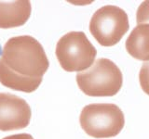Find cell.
I'll use <instances>...</instances> for the list:
<instances>
[{
    "mask_svg": "<svg viewBox=\"0 0 149 139\" xmlns=\"http://www.w3.org/2000/svg\"><path fill=\"white\" fill-rule=\"evenodd\" d=\"M49 62L42 45L29 35L5 44L0 58V83L16 91L32 93L39 87Z\"/></svg>",
    "mask_w": 149,
    "mask_h": 139,
    "instance_id": "cell-1",
    "label": "cell"
},
{
    "mask_svg": "<svg viewBox=\"0 0 149 139\" xmlns=\"http://www.w3.org/2000/svg\"><path fill=\"white\" fill-rule=\"evenodd\" d=\"M77 85L90 96H113L122 87L123 76L120 69L112 60L102 58L92 66L77 75Z\"/></svg>",
    "mask_w": 149,
    "mask_h": 139,
    "instance_id": "cell-2",
    "label": "cell"
},
{
    "mask_svg": "<svg viewBox=\"0 0 149 139\" xmlns=\"http://www.w3.org/2000/svg\"><path fill=\"white\" fill-rule=\"evenodd\" d=\"M79 122L88 136L94 138L116 136L125 125V117L118 106L94 103L83 108Z\"/></svg>",
    "mask_w": 149,
    "mask_h": 139,
    "instance_id": "cell-3",
    "label": "cell"
},
{
    "mask_svg": "<svg viewBox=\"0 0 149 139\" xmlns=\"http://www.w3.org/2000/svg\"><path fill=\"white\" fill-rule=\"evenodd\" d=\"M56 57L64 71L80 72L91 67L97 50L83 32H70L60 38L56 45Z\"/></svg>",
    "mask_w": 149,
    "mask_h": 139,
    "instance_id": "cell-4",
    "label": "cell"
},
{
    "mask_svg": "<svg viewBox=\"0 0 149 139\" xmlns=\"http://www.w3.org/2000/svg\"><path fill=\"white\" fill-rule=\"evenodd\" d=\"M127 13L119 7L106 5L97 9L90 21V32L102 46H113L129 31Z\"/></svg>",
    "mask_w": 149,
    "mask_h": 139,
    "instance_id": "cell-5",
    "label": "cell"
},
{
    "mask_svg": "<svg viewBox=\"0 0 149 139\" xmlns=\"http://www.w3.org/2000/svg\"><path fill=\"white\" fill-rule=\"evenodd\" d=\"M31 116V108L24 99L8 93H0V131L25 128L30 123Z\"/></svg>",
    "mask_w": 149,
    "mask_h": 139,
    "instance_id": "cell-6",
    "label": "cell"
},
{
    "mask_svg": "<svg viewBox=\"0 0 149 139\" xmlns=\"http://www.w3.org/2000/svg\"><path fill=\"white\" fill-rule=\"evenodd\" d=\"M31 2L28 0L0 1V28L9 29L23 25L31 15Z\"/></svg>",
    "mask_w": 149,
    "mask_h": 139,
    "instance_id": "cell-7",
    "label": "cell"
},
{
    "mask_svg": "<svg viewBox=\"0 0 149 139\" xmlns=\"http://www.w3.org/2000/svg\"><path fill=\"white\" fill-rule=\"evenodd\" d=\"M126 50L138 60H149V24H138L126 40Z\"/></svg>",
    "mask_w": 149,
    "mask_h": 139,
    "instance_id": "cell-8",
    "label": "cell"
},
{
    "mask_svg": "<svg viewBox=\"0 0 149 139\" xmlns=\"http://www.w3.org/2000/svg\"><path fill=\"white\" fill-rule=\"evenodd\" d=\"M139 82L143 91L149 96V61L142 65L139 72Z\"/></svg>",
    "mask_w": 149,
    "mask_h": 139,
    "instance_id": "cell-9",
    "label": "cell"
},
{
    "mask_svg": "<svg viewBox=\"0 0 149 139\" xmlns=\"http://www.w3.org/2000/svg\"><path fill=\"white\" fill-rule=\"evenodd\" d=\"M136 19L138 24H149V0L143 1L139 6L136 13Z\"/></svg>",
    "mask_w": 149,
    "mask_h": 139,
    "instance_id": "cell-10",
    "label": "cell"
},
{
    "mask_svg": "<svg viewBox=\"0 0 149 139\" xmlns=\"http://www.w3.org/2000/svg\"><path fill=\"white\" fill-rule=\"evenodd\" d=\"M3 139H34V137L29 133H18V134H13V136H6Z\"/></svg>",
    "mask_w": 149,
    "mask_h": 139,
    "instance_id": "cell-11",
    "label": "cell"
},
{
    "mask_svg": "<svg viewBox=\"0 0 149 139\" xmlns=\"http://www.w3.org/2000/svg\"><path fill=\"white\" fill-rule=\"evenodd\" d=\"M2 49H1V46H0V56H2Z\"/></svg>",
    "mask_w": 149,
    "mask_h": 139,
    "instance_id": "cell-12",
    "label": "cell"
}]
</instances>
